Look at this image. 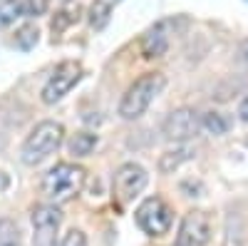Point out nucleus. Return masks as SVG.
<instances>
[{
  "mask_svg": "<svg viewBox=\"0 0 248 246\" xmlns=\"http://www.w3.org/2000/svg\"><path fill=\"white\" fill-rule=\"evenodd\" d=\"M85 177H87L85 169L77 167V164H70V162L55 164L43 179V194L57 207V204L79 194V189L85 187Z\"/></svg>",
  "mask_w": 248,
  "mask_h": 246,
  "instance_id": "nucleus-1",
  "label": "nucleus"
},
{
  "mask_svg": "<svg viewBox=\"0 0 248 246\" xmlns=\"http://www.w3.org/2000/svg\"><path fill=\"white\" fill-rule=\"evenodd\" d=\"M167 80H164L161 72H149V75H141L134 85L124 92L122 102H119V115L124 119H137L147 112V107L154 102V97L164 90Z\"/></svg>",
  "mask_w": 248,
  "mask_h": 246,
  "instance_id": "nucleus-2",
  "label": "nucleus"
},
{
  "mask_svg": "<svg viewBox=\"0 0 248 246\" xmlns=\"http://www.w3.org/2000/svg\"><path fill=\"white\" fill-rule=\"evenodd\" d=\"M62 137H65V127L55 119H45L28 134L25 145H23V162L25 164H40L47 159L52 152L60 149Z\"/></svg>",
  "mask_w": 248,
  "mask_h": 246,
  "instance_id": "nucleus-3",
  "label": "nucleus"
},
{
  "mask_svg": "<svg viewBox=\"0 0 248 246\" xmlns=\"http://www.w3.org/2000/svg\"><path fill=\"white\" fill-rule=\"evenodd\" d=\"M134 219L139 224V229L149 236H164L171 229V209L167 207V201L159 197H149L139 204V209L134 212Z\"/></svg>",
  "mask_w": 248,
  "mask_h": 246,
  "instance_id": "nucleus-4",
  "label": "nucleus"
},
{
  "mask_svg": "<svg viewBox=\"0 0 248 246\" xmlns=\"http://www.w3.org/2000/svg\"><path fill=\"white\" fill-rule=\"evenodd\" d=\"M147 172H144V167H139V164L134 162H127L122 164V167L114 172V181H112V192H114V199L119 207H124V204H129L134 197L141 194V189L147 187Z\"/></svg>",
  "mask_w": 248,
  "mask_h": 246,
  "instance_id": "nucleus-5",
  "label": "nucleus"
},
{
  "mask_svg": "<svg viewBox=\"0 0 248 246\" xmlns=\"http://www.w3.org/2000/svg\"><path fill=\"white\" fill-rule=\"evenodd\" d=\"M82 80V65L75 63V60H67V63H60L55 67V72L50 75V80L43 87V102L45 105H55L65 97L77 82Z\"/></svg>",
  "mask_w": 248,
  "mask_h": 246,
  "instance_id": "nucleus-6",
  "label": "nucleus"
},
{
  "mask_svg": "<svg viewBox=\"0 0 248 246\" xmlns=\"http://www.w3.org/2000/svg\"><path fill=\"white\" fill-rule=\"evenodd\" d=\"M62 214L55 204H37L32 209V246H55Z\"/></svg>",
  "mask_w": 248,
  "mask_h": 246,
  "instance_id": "nucleus-7",
  "label": "nucleus"
},
{
  "mask_svg": "<svg viewBox=\"0 0 248 246\" xmlns=\"http://www.w3.org/2000/svg\"><path fill=\"white\" fill-rule=\"evenodd\" d=\"M209 236H211V219H209V214L201 212V209H194L189 214H184L174 246H206Z\"/></svg>",
  "mask_w": 248,
  "mask_h": 246,
  "instance_id": "nucleus-8",
  "label": "nucleus"
},
{
  "mask_svg": "<svg viewBox=\"0 0 248 246\" xmlns=\"http://www.w3.org/2000/svg\"><path fill=\"white\" fill-rule=\"evenodd\" d=\"M199 130H201V119L189 107L174 110L167 119H164V137L171 139V142H186V139L196 137Z\"/></svg>",
  "mask_w": 248,
  "mask_h": 246,
  "instance_id": "nucleus-9",
  "label": "nucleus"
},
{
  "mask_svg": "<svg viewBox=\"0 0 248 246\" xmlns=\"http://www.w3.org/2000/svg\"><path fill=\"white\" fill-rule=\"evenodd\" d=\"M169 28H171V20H161V23H156L154 28L147 30V35H144V40H141L144 57H161L169 50V43H171Z\"/></svg>",
  "mask_w": 248,
  "mask_h": 246,
  "instance_id": "nucleus-10",
  "label": "nucleus"
},
{
  "mask_svg": "<svg viewBox=\"0 0 248 246\" xmlns=\"http://www.w3.org/2000/svg\"><path fill=\"white\" fill-rule=\"evenodd\" d=\"M191 157H194V149H191V147H179V149H174V152H164L161 159H159V169H161L164 174H169L171 169L179 167L181 162L191 159Z\"/></svg>",
  "mask_w": 248,
  "mask_h": 246,
  "instance_id": "nucleus-11",
  "label": "nucleus"
},
{
  "mask_svg": "<svg viewBox=\"0 0 248 246\" xmlns=\"http://www.w3.org/2000/svg\"><path fill=\"white\" fill-rule=\"evenodd\" d=\"M94 147H97V134H90V132H79L70 139V154L72 157H87Z\"/></svg>",
  "mask_w": 248,
  "mask_h": 246,
  "instance_id": "nucleus-12",
  "label": "nucleus"
},
{
  "mask_svg": "<svg viewBox=\"0 0 248 246\" xmlns=\"http://www.w3.org/2000/svg\"><path fill=\"white\" fill-rule=\"evenodd\" d=\"M109 15H112L109 3H105V0H94V3L90 5V25L94 30H102L109 23Z\"/></svg>",
  "mask_w": 248,
  "mask_h": 246,
  "instance_id": "nucleus-13",
  "label": "nucleus"
},
{
  "mask_svg": "<svg viewBox=\"0 0 248 246\" xmlns=\"http://www.w3.org/2000/svg\"><path fill=\"white\" fill-rule=\"evenodd\" d=\"M201 127H206L211 134H226L229 127H231V119L226 115H221V112H209V115H203Z\"/></svg>",
  "mask_w": 248,
  "mask_h": 246,
  "instance_id": "nucleus-14",
  "label": "nucleus"
},
{
  "mask_svg": "<svg viewBox=\"0 0 248 246\" xmlns=\"http://www.w3.org/2000/svg\"><path fill=\"white\" fill-rule=\"evenodd\" d=\"M0 246H20V229L13 219H0Z\"/></svg>",
  "mask_w": 248,
  "mask_h": 246,
  "instance_id": "nucleus-15",
  "label": "nucleus"
},
{
  "mask_svg": "<svg viewBox=\"0 0 248 246\" xmlns=\"http://www.w3.org/2000/svg\"><path fill=\"white\" fill-rule=\"evenodd\" d=\"M23 15V0H0V28Z\"/></svg>",
  "mask_w": 248,
  "mask_h": 246,
  "instance_id": "nucleus-16",
  "label": "nucleus"
},
{
  "mask_svg": "<svg viewBox=\"0 0 248 246\" xmlns=\"http://www.w3.org/2000/svg\"><path fill=\"white\" fill-rule=\"evenodd\" d=\"M35 43H37V28L35 25H23V28L17 30L15 45L20 50H30V48H35Z\"/></svg>",
  "mask_w": 248,
  "mask_h": 246,
  "instance_id": "nucleus-17",
  "label": "nucleus"
},
{
  "mask_svg": "<svg viewBox=\"0 0 248 246\" xmlns=\"http://www.w3.org/2000/svg\"><path fill=\"white\" fill-rule=\"evenodd\" d=\"M223 246H243V236H241V219L236 224L233 229V221L229 216V221H226V239H223Z\"/></svg>",
  "mask_w": 248,
  "mask_h": 246,
  "instance_id": "nucleus-18",
  "label": "nucleus"
},
{
  "mask_svg": "<svg viewBox=\"0 0 248 246\" xmlns=\"http://www.w3.org/2000/svg\"><path fill=\"white\" fill-rule=\"evenodd\" d=\"M47 3L50 0H23V15L28 17H37L47 10Z\"/></svg>",
  "mask_w": 248,
  "mask_h": 246,
  "instance_id": "nucleus-19",
  "label": "nucleus"
},
{
  "mask_svg": "<svg viewBox=\"0 0 248 246\" xmlns=\"http://www.w3.org/2000/svg\"><path fill=\"white\" fill-rule=\"evenodd\" d=\"M60 246H87V236L82 234L79 229H70L65 234V239L60 241Z\"/></svg>",
  "mask_w": 248,
  "mask_h": 246,
  "instance_id": "nucleus-20",
  "label": "nucleus"
},
{
  "mask_svg": "<svg viewBox=\"0 0 248 246\" xmlns=\"http://www.w3.org/2000/svg\"><path fill=\"white\" fill-rule=\"evenodd\" d=\"M238 63L248 65V40H243V43L238 45Z\"/></svg>",
  "mask_w": 248,
  "mask_h": 246,
  "instance_id": "nucleus-21",
  "label": "nucleus"
},
{
  "mask_svg": "<svg viewBox=\"0 0 248 246\" xmlns=\"http://www.w3.org/2000/svg\"><path fill=\"white\" fill-rule=\"evenodd\" d=\"M238 115H241V119L243 122H248V97L241 102V107H238Z\"/></svg>",
  "mask_w": 248,
  "mask_h": 246,
  "instance_id": "nucleus-22",
  "label": "nucleus"
},
{
  "mask_svg": "<svg viewBox=\"0 0 248 246\" xmlns=\"http://www.w3.org/2000/svg\"><path fill=\"white\" fill-rule=\"evenodd\" d=\"M8 184H10L8 174H3V172H0V192H3V189H8Z\"/></svg>",
  "mask_w": 248,
  "mask_h": 246,
  "instance_id": "nucleus-23",
  "label": "nucleus"
}]
</instances>
